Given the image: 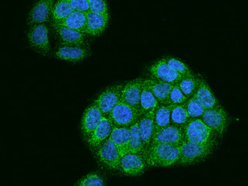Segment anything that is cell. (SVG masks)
Wrapping results in <instances>:
<instances>
[{
	"mask_svg": "<svg viewBox=\"0 0 248 186\" xmlns=\"http://www.w3.org/2000/svg\"><path fill=\"white\" fill-rule=\"evenodd\" d=\"M28 38L30 46L37 52L43 55L49 52L48 29L44 23L31 26L28 34Z\"/></svg>",
	"mask_w": 248,
	"mask_h": 186,
	"instance_id": "ba28073f",
	"label": "cell"
},
{
	"mask_svg": "<svg viewBox=\"0 0 248 186\" xmlns=\"http://www.w3.org/2000/svg\"><path fill=\"white\" fill-rule=\"evenodd\" d=\"M205 109L211 108L218 105L217 100L208 84L198 77V85L193 95Z\"/></svg>",
	"mask_w": 248,
	"mask_h": 186,
	"instance_id": "d6986e66",
	"label": "cell"
},
{
	"mask_svg": "<svg viewBox=\"0 0 248 186\" xmlns=\"http://www.w3.org/2000/svg\"><path fill=\"white\" fill-rule=\"evenodd\" d=\"M86 20V13L74 11L64 19L53 23L85 33Z\"/></svg>",
	"mask_w": 248,
	"mask_h": 186,
	"instance_id": "603a6c76",
	"label": "cell"
},
{
	"mask_svg": "<svg viewBox=\"0 0 248 186\" xmlns=\"http://www.w3.org/2000/svg\"><path fill=\"white\" fill-rule=\"evenodd\" d=\"M103 116L102 111L94 103L86 108L83 115L81 128L87 139L90 137Z\"/></svg>",
	"mask_w": 248,
	"mask_h": 186,
	"instance_id": "5bb4252c",
	"label": "cell"
},
{
	"mask_svg": "<svg viewBox=\"0 0 248 186\" xmlns=\"http://www.w3.org/2000/svg\"><path fill=\"white\" fill-rule=\"evenodd\" d=\"M87 51L82 46L62 45L55 52L56 56L62 60L76 62L84 59Z\"/></svg>",
	"mask_w": 248,
	"mask_h": 186,
	"instance_id": "44dd1931",
	"label": "cell"
},
{
	"mask_svg": "<svg viewBox=\"0 0 248 186\" xmlns=\"http://www.w3.org/2000/svg\"><path fill=\"white\" fill-rule=\"evenodd\" d=\"M140 116L139 110L120 100L108 117L114 126L130 127L139 119Z\"/></svg>",
	"mask_w": 248,
	"mask_h": 186,
	"instance_id": "277c9868",
	"label": "cell"
},
{
	"mask_svg": "<svg viewBox=\"0 0 248 186\" xmlns=\"http://www.w3.org/2000/svg\"><path fill=\"white\" fill-rule=\"evenodd\" d=\"M55 0H39L31 10L28 18L31 26L44 23L48 19Z\"/></svg>",
	"mask_w": 248,
	"mask_h": 186,
	"instance_id": "9a60e30c",
	"label": "cell"
},
{
	"mask_svg": "<svg viewBox=\"0 0 248 186\" xmlns=\"http://www.w3.org/2000/svg\"><path fill=\"white\" fill-rule=\"evenodd\" d=\"M180 156L179 145L158 143L151 145L143 156L148 165L168 167L178 163Z\"/></svg>",
	"mask_w": 248,
	"mask_h": 186,
	"instance_id": "6da1fadb",
	"label": "cell"
},
{
	"mask_svg": "<svg viewBox=\"0 0 248 186\" xmlns=\"http://www.w3.org/2000/svg\"><path fill=\"white\" fill-rule=\"evenodd\" d=\"M146 164L142 155L128 153L121 157L119 170L126 175H139L144 171Z\"/></svg>",
	"mask_w": 248,
	"mask_h": 186,
	"instance_id": "30bf717a",
	"label": "cell"
},
{
	"mask_svg": "<svg viewBox=\"0 0 248 186\" xmlns=\"http://www.w3.org/2000/svg\"><path fill=\"white\" fill-rule=\"evenodd\" d=\"M184 140L183 128L170 124L154 132L150 145L158 143L180 145Z\"/></svg>",
	"mask_w": 248,
	"mask_h": 186,
	"instance_id": "9c48e42d",
	"label": "cell"
},
{
	"mask_svg": "<svg viewBox=\"0 0 248 186\" xmlns=\"http://www.w3.org/2000/svg\"><path fill=\"white\" fill-rule=\"evenodd\" d=\"M124 85L117 84L109 87L102 92L94 103L99 107L103 115L108 117L113 108L120 101Z\"/></svg>",
	"mask_w": 248,
	"mask_h": 186,
	"instance_id": "5b68a950",
	"label": "cell"
},
{
	"mask_svg": "<svg viewBox=\"0 0 248 186\" xmlns=\"http://www.w3.org/2000/svg\"><path fill=\"white\" fill-rule=\"evenodd\" d=\"M198 83V77L193 74L183 77L178 82V84L184 93L188 98L193 96Z\"/></svg>",
	"mask_w": 248,
	"mask_h": 186,
	"instance_id": "f1b7e54d",
	"label": "cell"
},
{
	"mask_svg": "<svg viewBox=\"0 0 248 186\" xmlns=\"http://www.w3.org/2000/svg\"><path fill=\"white\" fill-rule=\"evenodd\" d=\"M144 81L158 101L159 104L165 105L174 84L152 78L145 79Z\"/></svg>",
	"mask_w": 248,
	"mask_h": 186,
	"instance_id": "ffe728a7",
	"label": "cell"
},
{
	"mask_svg": "<svg viewBox=\"0 0 248 186\" xmlns=\"http://www.w3.org/2000/svg\"><path fill=\"white\" fill-rule=\"evenodd\" d=\"M149 71L152 78L173 84L178 83L184 77L171 69L165 58L152 64Z\"/></svg>",
	"mask_w": 248,
	"mask_h": 186,
	"instance_id": "8fae6325",
	"label": "cell"
},
{
	"mask_svg": "<svg viewBox=\"0 0 248 186\" xmlns=\"http://www.w3.org/2000/svg\"><path fill=\"white\" fill-rule=\"evenodd\" d=\"M86 25L85 33L96 36L105 29L108 20V14H99L91 11L86 13Z\"/></svg>",
	"mask_w": 248,
	"mask_h": 186,
	"instance_id": "ac0fdd59",
	"label": "cell"
},
{
	"mask_svg": "<svg viewBox=\"0 0 248 186\" xmlns=\"http://www.w3.org/2000/svg\"><path fill=\"white\" fill-rule=\"evenodd\" d=\"M73 11L67 0H59L53 6L51 14L54 22L61 21Z\"/></svg>",
	"mask_w": 248,
	"mask_h": 186,
	"instance_id": "83f0119b",
	"label": "cell"
},
{
	"mask_svg": "<svg viewBox=\"0 0 248 186\" xmlns=\"http://www.w3.org/2000/svg\"><path fill=\"white\" fill-rule=\"evenodd\" d=\"M144 80V78H138L127 82L123 87L121 101L140 110Z\"/></svg>",
	"mask_w": 248,
	"mask_h": 186,
	"instance_id": "7c38bea8",
	"label": "cell"
},
{
	"mask_svg": "<svg viewBox=\"0 0 248 186\" xmlns=\"http://www.w3.org/2000/svg\"><path fill=\"white\" fill-rule=\"evenodd\" d=\"M158 105V101L144 80L140 98L141 115L155 108Z\"/></svg>",
	"mask_w": 248,
	"mask_h": 186,
	"instance_id": "d4e9b609",
	"label": "cell"
},
{
	"mask_svg": "<svg viewBox=\"0 0 248 186\" xmlns=\"http://www.w3.org/2000/svg\"><path fill=\"white\" fill-rule=\"evenodd\" d=\"M90 11L99 14H107L108 6L105 0H88Z\"/></svg>",
	"mask_w": 248,
	"mask_h": 186,
	"instance_id": "836d02e7",
	"label": "cell"
},
{
	"mask_svg": "<svg viewBox=\"0 0 248 186\" xmlns=\"http://www.w3.org/2000/svg\"><path fill=\"white\" fill-rule=\"evenodd\" d=\"M188 117L190 119L201 118L205 108L196 98L192 96L185 103Z\"/></svg>",
	"mask_w": 248,
	"mask_h": 186,
	"instance_id": "f546056e",
	"label": "cell"
},
{
	"mask_svg": "<svg viewBox=\"0 0 248 186\" xmlns=\"http://www.w3.org/2000/svg\"><path fill=\"white\" fill-rule=\"evenodd\" d=\"M165 59L169 67L179 74L184 77L192 74L189 68L180 60L172 57Z\"/></svg>",
	"mask_w": 248,
	"mask_h": 186,
	"instance_id": "1f68e13d",
	"label": "cell"
},
{
	"mask_svg": "<svg viewBox=\"0 0 248 186\" xmlns=\"http://www.w3.org/2000/svg\"><path fill=\"white\" fill-rule=\"evenodd\" d=\"M170 105L159 104L154 112V131L170 124Z\"/></svg>",
	"mask_w": 248,
	"mask_h": 186,
	"instance_id": "cb8c5ba5",
	"label": "cell"
},
{
	"mask_svg": "<svg viewBox=\"0 0 248 186\" xmlns=\"http://www.w3.org/2000/svg\"><path fill=\"white\" fill-rule=\"evenodd\" d=\"M105 183L103 178L98 174H89L77 184L78 186H103Z\"/></svg>",
	"mask_w": 248,
	"mask_h": 186,
	"instance_id": "d6a6232c",
	"label": "cell"
},
{
	"mask_svg": "<svg viewBox=\"0 0 248 186\" xmlns=\"http://www.w3.org/2000/svg\"><path fill=\"white\" fill-rule=\"evenodd\" d=\"M73 11L87 13L90 11L88 0H67Z\"/></svg>",
	"mask_w": 248,
	"mask_h": 186,
	"instance_id": "e575fe53",
	"label": "cell"
},
{
	"mask_svg": "<svg viewBox=\"0 0 248 186\" xmlns=\"http://www.w3.org/2000/svg\"><path fill=\"white\" fill-rule=\"evenodd\" d=\"M52 26L62 45L83 47L84 44V33L54 23Z\"/></svg>",
	"mask_w": 248,
	"mask_h": 186,
	"instance_id": "2e32d148",
	"label": "cell"
},
{
	"mask_svg": "<svg viewBox=\"0 0 248 186\" xmlns=\"http://www.w3.org/2000/svg\"><path fill=\"white\" fill-rule=\"evenodd\" d=\"M183 129L185 140L200 144L216 142L217 135L201 118L189 120Z\"/></svg>",
	"mask_w": 248,
	"mask_h": 186,
	"instance_id": "3957f363",
	"label": "cell"
},
{
	"mask_svg": "<svg viewBox=\"0 0 248 186\" xmlns=\"http://www.w3.org/2000/svg\"><path fill=\"white\" fill-rule=\"evenodd\" d=\"M188 98L184 94L179 88L178 83L172 87L165 105H177L184 104Z\"/></svg>",
	"mask_w": 248,
	"mask_h": 186,
	"instance_id": "4dcf8cb0",
	"label": "cell"
},
{
	"mask_svg": "<svg viewBox=\"0 0 248 186\" xmlns=\"http://www.w3.org/2000/svg\"><path fill=\"white\" fill-rule=\"evenodd\" d=\"M215 144H200L184 140L179 145L180 156L178 163L187 165L200 161L211 153Z\"/></svg>",
	"mask_w": 248,
	"mask_h": 186,
	"instance_id": "7a4b0ae2",
	"label": "cell"
},
{
	"mask_svg": "<svg viewBox=\"0 0 248 186\" xmlns=\"http://www.w3.org/2000/svg\"><path fill=\"white\" fill-rule=\"evenodd\" d=\"M113 124L110 119L103 116L100 123L87 139L90 146L94 148L98 147L110 136Z\"/></svg>",
	"mask_w": 248,
	"mask_h": 186,
	"instance_id": "e0dca14e",
	"label": "cell"
},
{
	"mask_svg": "<svg viewBox=\"0 0 248 186\" xmlns=\"http://www.w3.org/2000/svg\"><path fill=\"white\" fill-rule=\"evenodd\" d=\"M201 119L219 136L224 133L228 123V115L219 105L213 108L205 109Z\"/></svg>",
	"mask_w": 248,
	"mask_h": 186,
	"instance_id": "8992f818",
	"label": "cell"
},
{
	"mask_svg": "<svg viewBox=\"0 0 248 186\" xmlns=\"http://www.w3.org/2000/svg\"><path fill=\"white\" fill-rule=\"evenodd\" d=\"M142 143L139 127V120L130 126L128 153L142 155Z\"/></svg>",
	"mask_w": 248,
	"mask_h": 186,
	"instance_id": "4316f807",
	"label": "cell"
},
{
	"mask_svg": "<svg viewBox=\"0 0 248 186\" xmlns=\"http://www.w3.org/2000/svg\"><path fill=\"white\" fill-rule=\"evenodd\" d=\"M96 155L99 161L106 167L111 170H119L121 155L109 137L98 147Z\"/></svg>",
	"mask_w": 248,
	"mask_h": 186,
	"instance_id": "52a82bcc",
	"label": "cell"
},
{
	"mask_svg": "<svg viewBox=\"0 0 248 186\" xmlns=\"http://www.w3.org/2000/svg\"><path fill=\"white\" fill-rule=\"evenodd\" d=\"M155 110V108L141 115L139 119V127L142 143V156L148 149L152 140Z\"/></svg>",
	"mask_w": 248,
	"mask_h": 186,
	"instance_id": "4fadbf2b",
	"label": "cell"
},
{
	"mask_svg": "<svg viewBox=\"0 0 248 186\" xmlns=\"http://www.w3.org/2000/svg\"><path fill=\"white\" fill-rule=\"evenodd\" d=\"M109 137L118 148L121 157L127 153L130 138V127L113 125Z\"/></svg>",
	"mask_w": 248,
	"mask_h": 186,
	"instance_id": "7402d4cb",
	"label": "cell"
},
{
	"mask_svg": "<svg viewBox=\"0 0 248 186\" xmlns=\"http://www.w3.org/2000/svg\"><path fill=\"white\" fill-rule=\"evenodd\" d=\"M170 106V124L184 128L190 120L185 103Z\"/></svg>",
	"mask_w": 248,
	"mask_h": 186,
	"instance_id": "484cf974",
	"label": "cell"
}]
</instances>
